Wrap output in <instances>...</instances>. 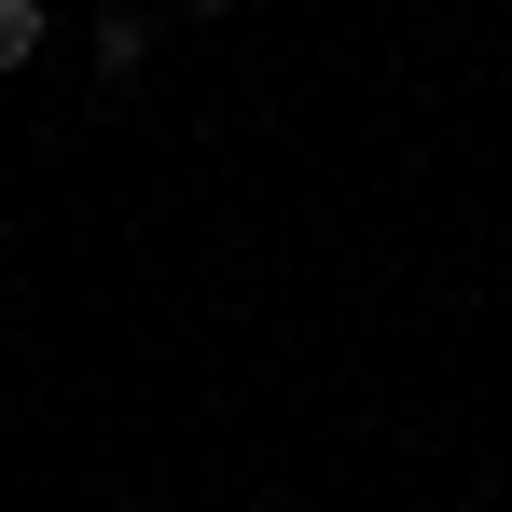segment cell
<instances>
[{"label":"cell","instance_id":"obj_1","mask_svg":"<svg viewBox=\"0 0 512 512\" xmlns=\"http://www.w3.org/2000/svg\"><path fill=\"white\" fill-rule=\"evenodd\" d=\"M139 56H153V14L111 0V14H97V70H139Z\"/></svg>","mask_w":512,"mask_h":512},{"label":"cell","instance_id":"obj_2","mask_svg":"<svg viewBox=\"0 0 512 512\" xmlns=\"http://www.w3.org/2000/svg\"><path fill=\"white\" fill-rule=\"evenodd\" d=\"M42 28H56L42 0H0V70H42Z\"/></svg>","mask_w":512,"mask_h":512},{"label":"cell","instance_id":"obj_3","mask_svg":"<svg viewBox=\"0 0 512 512\" xmlns=\"http://www.w3.org/2000/svg\"><path fill=\"white\" fill-rule=\"evenodd\" d=\"M180 14H236V0H180Z\"/></svg>","mask_w":512,"mask_h":512}]
</instances>
